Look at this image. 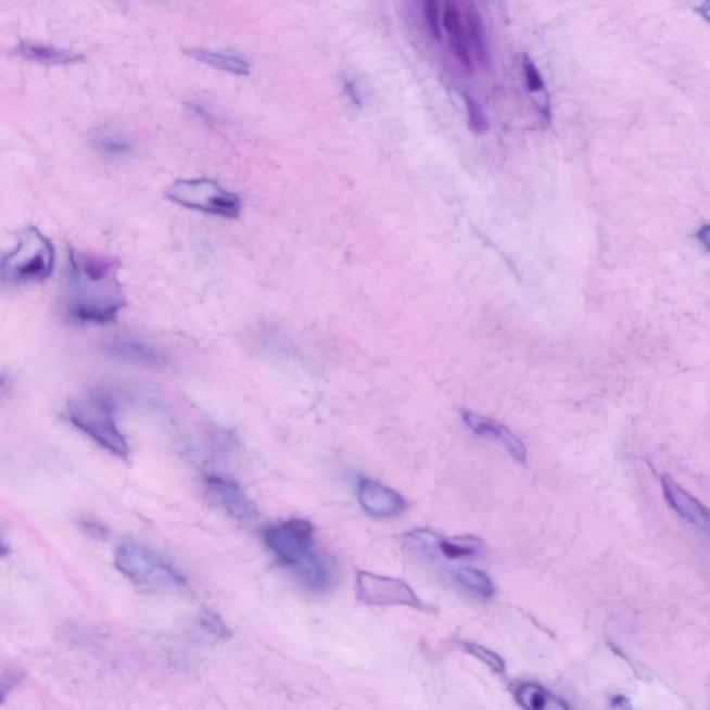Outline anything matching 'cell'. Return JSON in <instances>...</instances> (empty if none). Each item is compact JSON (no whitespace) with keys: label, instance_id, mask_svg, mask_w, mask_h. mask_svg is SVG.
<instances>
[{"label":"cell","instance_id":"cell-1","mask_svg":"<svg viewBox=\"0 0 710 710\" xmlns=\"http://www.w3.org/2000/svg\"><path fill=\"white\" fill-rule=\"evenodd\" d=\"M118 269L117 259L69 249L64 309L73 322L106 325L127 307Z\"/></svg>","mask_w":710,"mask_h":710},{"label":"cell","instance_id":"cell-2","mask_svg":"<svg viewBox=\"0 0 710 710\" xmlns=\"http://www.w3.org/2000/svg\"><path fill=\"white\" fill-rule=\"evenodd\" d=\"M265 544L278 561L292 569L304 586L327 592L334 573L331 562L315 547L313 524L304 519L275 524L264 532Z\"/></svg>","mask_w":710,"mask_h":710},{"label":"cell","instance_id":"cell-3","mask_svg":"<svg viewBox=\"0 0 710 710\" xmlns=\"http://www.w3.org/2000/svg\"><path fill=\"white\" fill-rule=\"evenodd\" d=\"M63 417L74 428L123 461H128L127 440L116 422V404L102 390H89L68 400Z\"/></svg>","mask_w":710,"mask_h":710},{"label":"cell","instance_id":"cell-4","mask_svg":"<svg viewBox=\"0 0 710 710\" xmlns=\"http://www.w3.org/2000/svg\"><path fill=\"white\" fill-rule=\"evenodd\" d=\"M114 565L135 586L141 588L174 592L188 587L183 574L147 545L134 542L118 545L114 553Z\"/></svg>","mask_w":710,"mask_h":710},{"label":"cell","instance_id":"cell-5","mask_svg":"<svg viewBox=\"0 0 710 710\" xmlns=\"http://www.w3.org/2000/svg\"><path fill=\"white\" fill-rule=\"evenodd\" d=\"M54 268L52 242L37 228L27 227L18 233L17 246L0 259V279L10 283H41Z\"/></svg>","mask_w":710,"mask_h":710},{"label":"cell","instance_id":"cell-6","mask_svg":"<svg viewBox=\"0 0 710 710\" xmlns=\"http://www.w3.org/2000/svg\"><path fill=\"white\" fill-rule=\"evenodd\" d=\"M166 198L179 206L229 219L239 218L242 212V199L208 178L181 179L167 189Z\"/></svg>","mask_w":710,"mask_h":710},{"label":"cell","instance_id":"cell-7","mask_svg":"<svg viewBox=\"0 0 710 710\" xmlns=\"http://www.w3.org/2000/svg\"><path fill=\"white\" fill-rule=\"evenodd\" d=\"M480 548H482V542L478 538H446L428 529L413 530L404 536L405 553L411 555L417 561L427 563L471 558L480 551Z\"/></svg>","mask_w":710,"mask_h":710},{"label":"cell","instance_id":"cell-8","mask_svg":"<svg viewBox=\"0 0 710 710\" xmlns=\"http://www.w3.org/2000/svg\"><path fill=\"white\" fill-rule=\"evenodd\" d=\"M355 594L359 601L378 607L402 605L415 609H424V605L414 589L403 580L379 576V574L362 572L355 578Z\"/></svg>","mask_w":710,"mask_h":710},{"label":"cell","instance_id":"cell-9","mask_svg":"<svg viewBox=\"0 0 710 710\" xmlns=\"http://www.w3.org/2000/svg\"><path fill=\"white\" fill-rule=\"evenodd\" d=\"M359 503L371 517L380 519L396 518L408 507L396 490L371 479H363L359 482Z\"/></svg>","mask_w":710,"mask_h":710},{"label":"cell","instance_id":"cell-10","mask_svg":"<svg viewBox=\"0 0 710 710\" xmlns=\"http://www.w3.org/2000/svg\"><path fill=\"white\" fill-rule=\"evenodd\" d=\"M462 419L465 424L479 438L490 439L503 446L505 452L512 455L519 464H527L528 449L521 439L504 424L494 421V419L480 417L478 414L464 411Z\"/></svg>","mask_w":710,"mask_h":710},{"label":"cell","instance_id":"cell-11","mask_svg":"<svg viewBox=\"0 0 710 710\" xmlns=\"http://www.w3.org/2000/svg\"><path fill=\"white\" fill-rule=\"evenodd\" d=\"M662 489L664 498H667L670 507L680 515V518L692 523L693 527L702 530L703 533H708L709 512L702 503H699L697 498L692 496V494L686 492V490L670 477H662Z\"/></svg>","mask_w":710,"mask_h":710},{"label":"cell","instance_id":"cell-12","mask_svg":"<svg viewBox=\"0 0 710 710\" xmlns=\"http://www.w3.org/2000/svg\"><path fill=\"white\" fill-rule=\"evenodd\" d=\"M210 490L218 497L232 517L238 519L253 518L257 514L256 504L252 502L243 492V489L232 480L221 477L207 478Z\"/></svg>","mask_w":710,"mask_h":710},{"label":"cell","instance_id":"cell-13","mask_svg":"<svg viewBox=\"0 0 710 710\" xmlns=\"http://www.w3.org/2000/svg\"><path fill=\"white\" fill-rule=\"evenodd\" d=\"M443 25L448 35L449 49L454 58L461 63L468 73H472L473 62L471 49L468 47L467 34H465L462 10L459 4L447 2L444 4Z\"/></svg>","mask_w":710,"mask_h":710},{"label":"cell","instance_id":"cell-14","mask_svg":"<svg viewBox=\"0 0 710 710\" xmlns=\"http://www.w3.org/2000/svg\"><path fill=\"white\" fill-rule=\"evenodd\" d=\"M16 54L29 62L41 63L45 66H66L84 60V54L73 50L53 47V45L23 41L17 45Z\"/></svg>","mask_w":710,"mask_h":710},{"label":"cell","instance_id":"cell-15","mask_svg":"<svg viewBox=\"0 0 710 710\" xmlns=\"http://www.w3.org/2000/svg\"><path fill=\"white\" fill-rule=\"evenodd\" d=\"M109 350L119 358L148 365V367H163L167 363L166 357L159 348L134 338H119L110 344Z\"/></svg>","mask_w":710,"mask_h":710},{"label":"cell","instance_id":"cell-16","mask_svg":"<svg viewBox=\"0 0 710 710\" xmlns=\"http://www.w3.org/2000/svg\"><path fill=\"white\" fill-rule=\"evenodd\" d=\"M464 8L462 18L468 47L471 49V54L473 53L474 58H477L480 66L487 68L490 66V54L483 20L472 3L464 4Z\"/></svg>","mask_w":710,"mask_h":710},{"label":"cell","instance_id":"cell-17","mask_svg":"<svg viewBox=\"0 0 710 710\" xmlns=\"http://www.w3.org/2000/svg\"><path fill=\"white\" fill-rule=\"evenodd\" d=\"M515 698L524 710H570L561 698L555 697L538 684L524 683L515 692Z\"/></svg>","mask_w":710,"mask_h":710},{"label":"cell","instance_id":"cell-18","mask_svg":"<svg viewBox=\"0 0 710 710\" xmlns=\"http://www.w3.org/2000/svg\"><path fill=\"white\" fill-rule=\"evenodd\" d=\"M185 53L189 58L196 59L199 62L208 64L223 72L232 73L234 75H249L250 64L246 59L240 54L231 52H214V50L204 49H188Z\"/></svg>","mask_w":710,"mask_h":710},{"label":"cell","instance_id":"cell-19","mask_svg":"<svg viewBox=\"0 0 710 710\" xmlns=\"http://www.w3.org/2000/svg\"><path fill=\"white\" fill-rule=\"evenodd\" d=\"M452 574L459 586L479 595V597L489 598L494 594L492 580H490L487 574L480 572L478 569L458 567L453 570Z\"/></svg>","mask_w":710,"mask_h":710},{"label":"cell","instance_id":"cell-20","mask_svg":"<svg viewBox=\"0 0 710 710\" xmlns=\"http://www.w3.org/2000/svg\"><path fill=\"white\" fill-rule=\"evenodd\" d=\"M94 144L107 156H124L132 152V143L116 132L102 131L94 137Z\"/></svg>","mask_w":710,"mask_h":710},{"label":"cell","instance_id":"cell-21","mask_svg":"<svg viewBox=\"0 0 710 710\" xmlns=\"http://www.w3.org/2000/svg\"><path fill=\"white\" fill-rule=\"evenodd\" d=\"M465 104L468 110L469 129L474 134H483L487 131L489 123L486 114H484L480 104L469 94H465Z\"/></svg>","mask_w":710,"mask_h":710},{"label":"cell","instance_id":"cell-22","mask_svg":"<svg viewBox=\"0 0 710 710\" xmlns=\"http://www.w3.org/2000/svg\"><path fill=\"white\" fill-rule=\"evenodd\" d=\"M464 648L465 651L473 655V657L479 658L483 663H486L490 669L494 670V672L498 674L504 673L505 663L497 654L489 651L487 648L480 647V645L477 644L465 643Z\"/></svg>","mask_w":710,"mask_h":710},{"label":"cell","instance_id":"cell-23","mask_svg":"<svg viewBox=\"0 0 710 710\" xmlns=\"http://www.w3.org/2000/svg\"><path fill=\"white\" fill-rule=\"evenodd\" d=\"M423 13L424 22H427L430 37H432L434 41H442V23H440V10L438 2H434V0H428V2H424Z\"/></svg>","mask_w":710,"mask_h":710},{"label":"cell","instance_id":"cell-24","mask_svg":"<svg viewBox=\"0 0 710 710\" xmlns=\"http://www.w3.org/2000/svg\"><path fill=\"white\" fill-rule=\"evenodd\" d=\"M203 627L207 630L210 634L218 638H227L229 636V630L227 624L219 619L218 614L210 611H203L202 618H200Z\"/></svg>","mask_w":710,"mask_h":710},{"label":"cell","instance_id":"cell-25","mask_svg":"<svg viewBox=\"0 0 710 710\" xmlns=\"http://www.w3.org/2000/svg\"><path fill=\"white\" fill-rule=\"evenodd\" d=\"M524 74H527V84L530 92H542L544 89V81L542 74L538 73L534 63L529 59H524Z\"/></svg>","mask_w":710,"mask_h":710},{"label":"cell","instance_id":"cell-26","mask_svg":"<svg viewBox=\"0 0 710 710\" xmlns=\"http://www.w3.org/2000/svg\"><path fill=\"white\" fill-rule=\"evenodd\" d=\"M79 529L83 530L85 536L100 540L106 537L107 529L103 527L102 523L94 521L91 518H83L78 521Z\"/></svg>","mask_w":710,"mask_h":710},{"label":"cell","instance_id":"cell-27","mask_svg":"<svg viewBox=\"0 0 710 710\" xmlns=\"http://www.w3.org/2000/svg\"><path fill=\"white\" fill-rule=\"evenodd\" d=\"M344 88H346V92L348 94V98L353 100L355 104H362V100H359V94H358V89L355 88L354 83L352 81H346L344 83Z\"/></svg>","mask_w":710,"mask_h":710},{"label":"cell","instance_id":"cell-28","mask_svg":"<svg viewBox=\"0 0 710 710\" xmlns=\"http://www.w3.org/2000/svg\"><path fill=\"white\" fill-rule=\"evenodd\" d=\"M709 227L708 225H705V227L701 229V231L698 232L697 238L699 239V242H702L703 246L708 249L709 242H708V237H709Z\"/></svg>","mask_w":710,"mask_h":710},{"label":"cell","instance_id":"cell-29","mask_svg":"<svg viewBox=\"0 0 710 710\" xmlns=\"http://www.w3.org/2000/svg\"><path fill=\"white\" fill-rule=\"evenodd\" d=\"M10 554V547L7 542H4V538L2 534H0V558L8 557Z\"/></svg>","mask_w":710,"mask_h":710},{"label":"cell","instance_id":"cell-30","mask_svg":"<svg viewBox=\"0 0 710 710\" xmlns=\"http://www.w3.org/2000/svg\"><path fill=\"white\" fill-rule=\"evenodd\" d=\"M8 689H9L8 686H3V684H0V703H2L4 697H7Z\"/></svg>","mask_w":710,"mask_h":710},{"label":"cell","instance_id":"cell-31","mask_svg":"<svg viewBox=\"0 0 710 710\" xmlns=\"http://www.w3.org/2000/svg\"><path fill=\"white\" fill-rule=\"evenodd\" d=\"M8 379L4 377V375L0 373V390L4 388V384H7Z\"/></svg>","mask_w":710,"mask_h":710}]
</instances>
